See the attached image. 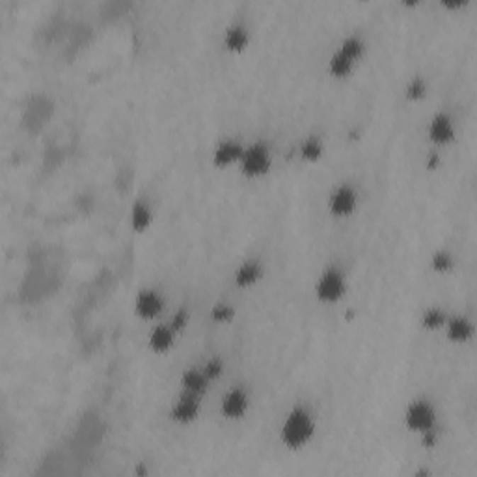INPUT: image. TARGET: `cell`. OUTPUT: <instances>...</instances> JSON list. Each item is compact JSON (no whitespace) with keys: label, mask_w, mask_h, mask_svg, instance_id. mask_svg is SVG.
<instances>
[{"label":"cell","mask_w":477,"mask_h":477,"mask_svg":"<svg viewBox=\"0 0 477 477\" xmlns=\"http://www.w3.org/2000/svg\"><path fill=\"white\" fill-rule=\"evenodd\" d=\"M164 310V298L155 289H140L135 298V313L140 319H155Z\"/></svg>","instance_id":"8"},{"label":"cell","mask_w":477,"mask_h":477,"mask_svg":"<svg viewBox=\"0 0 477 477\" xmlns=\"http://www.w3.org/2000/svg\"><path fill=\"white\" fill-rule=\"evenodd\" d=\"M444 327H446V337L453 343H464L473 336V325L466 317H447Z\"/></svg>","instance_id":"12"},{"label":"cell","mask_w":477,"mask_h":477,"mask_svg":"<svg viewBox=\"0 0 477 477\" xmlns=\"http://www.w3.org/2000/svg\"><path fill=\"white\" fill-rule=\"evenodd\" d=\"M151 209L144 200H136L131 206V226L135 231H146L151 224Z\"/></svg>","instance_id":"17"},{"label":"cell","mask_w":477,"mask_h":477,"mask_svg":"<svg viewBox=\"0 0 477 477\" xmlns=\"http://www.w3.org/2000/svg\"><path fill=\"white\" fill-rule=\"evenodd\" d=\"M239 166H241L242 176L250 177V179L263 177L271 170V150L263 140L254 142L245 147Z\"/></svg>","instance_id":"3"},{"label":"cell","mask_w":477,"mask_h":477,"mask_svg":"<svg viewBox=\"0 0 477 477\" xmlns=\"http://www.w3.org/2000/svg\"><path fill=\"white\" fill-rule=\"evenodd\" d=\"M186 325H189V310H186V308H179V310L174 313V317H172L170 327L176 332H181L185 330Z\"/></svg>","instance_id":"24"},{"label":"cell","mask_w":477,"mask_h":477,"mask_svg":"<svg viewBox=\"0 0 477 477\" xmlns=\"http://www.w3.org/2000/svg\"><path fill=\"white\" fill-rule=\"evenodd\" d=\"M298 151H301V157L304 159V161L317 162L322 157V151H325V147H322V144H321V140H319V138H315V136H310V138H306V140L302 142L301 147H298Z\"/></svg>","instance_id":"18"},{"label":"cell","mask_w":477,"mask_h":477,"mask_svg":"<svg viewBox=\"0 0 477 477\" xmlns=\"http://www.w3.org/2000/svg\"><path fill=\"white\" fill-rule=\"evenodd\" d=\"M366 50V43L362 38L358 35H349L342 41V45L337 47V50L332 55L330 62H328V73L336 79H343L354 69L357 60H360Z\"/></svg>","instance_id":"2"},{"label":"cell","mask_w":477,"mask_h":477,"mask_svg":"<svg viewBox=\"0 0 477 477\" xmlns=\"http://www.w3.org/2000/svg\"><path fill=\"white\" fill-rule=\"evenodd\" d=\"M263 276V265L257 259H248L241 263L235 271V284L237 287H250L254 286L259 278Z\"/></svg>","instance_id":"15"},{"label":"cell","mask_w":477,"mask_h":477,"mask_svg":"<svg viewBox=\"0 0 477 477\" xmlns=\"http://www.w3.org/2000/svg\"><path fill=\"white\" fill-rule=\"evenodd\" d=\"M427 94V84L423 81L422 77H414L410 81V84L407 86V97L410 101H422Z\"/></svg>","instance_id":"20"},{"label":"cell","mask_w":477,"mask_h":477,"mask_svg":"<svg viewBox=\"0 0 477 477\" xmlns=\"http://www.w3.org/2000/svg\"><path fill=\"white\" fill-rule=\"evenodd\" d=\"M432 269L437 272H447L453 269V256L449 252H437L434 256H432L431 262Z\"/></svg>","instance_id":"21"},{"label":"cell","mask_w":477,"mask_h":477,"mask_svg":"<svg viewBox=\"0 0 477 477\" xmlns=\"http://www.w3.org/2000/svg\"><path fill=\"white\" fill-rule=\"evenodd\" d=\"M177 332L170 327V325H157L153 330L150 332L147 337V345L153 352H166L174 347V339H176Z\"/></svg>","instance_id":"13"},{"label":"cell","mask_w":477,"mask_h":477,"mask_svg":"<svg viewBox=\"0 0 477 477\" xmlns=\"http://www.w3.org/2000/svg\"><path fill=\"white\" fill-rule=\"evenodd\" d=\"M427 135L432 144H438V146L449 144L455 138V125H453L451 116L446 112H438L432 116L429 121Z\"/></svg>","instance_id":"10"},{"label":"cell","mask_w":477,"mask_h":477,"mask_svg":"<svg viewBox=\"0 0 477 477\" xmlns=\"http://www.w3.org/2000/svg\"><path fill=\"white\" fill-rule=\"evenodd\" d=\"M209 378L203 375V371H201V367H189V369H185L181 375V386L183 390H186V392H192L196 393V395H203V393L207 392V388H209Z\"/></svg>","instance_id":"14"},{"label":"cell","mask_w":477,"mask_h":477,"mask_svg":"<svg viewBox=\"0 0 477 477\" xmlns=\"http://www.w3.org/2000/svg\"><path fill=\"white\" fill-rule=\"evenodd\" d=\"M200 414V395L183 390V393L177 397L172 405L170 417L176 423H191Z\"/></svg>","instance_id":"9"},{"label":"cell","mask_w":477,"mask_h":477,"mask_svg":"<svg viewBox=\"0 0 477 477\" xmlns=\"http://www.w3.org/2000/svg\"><path fill=\"white\" fill-rule=\"evenodd\" d=\"M347 291V281L343 272L337 266H328L322 271L315 284V296L321 302L334 304V302L342 301Z\"/></svg>","instance_id":"5"},{"label":"cell","mask_w":477,"mask_h":477,"mask_svg":"<svg viewBox=\"0 0 477 477\" xmlns=\"http://www.w3.org/2000/svg\"><path fill=\"white\" fill-rule=\"evenodd\" d=\"M233 317H235V310H233L230 304H224V302L216 304V306L211 310V319L216 322H228L231 321Z\"/></svg>","instance_id":"22"},{"label":"cell","mask_w":477,"mask_h":477,"mask_svg":"<svg viewBox=\"0 0 477 477\" xmlns=\"http://www.w3.org/2000/svg\"><path fill=\"white\" fill-rule=\"evenodd\" d=\"M447 321V313L440 308H427L422 315V325L429 330H437L442 328Z\"/></svg>","instance_id":"19"},{"label":"cell","mask_w":477,"mask_h":477,"mask_svg":"<svg viewBox=\"0 0 477 477\" xmlns=\"http://www.w3.org/2000/svg\"><path fill=\"white\" fill-rule=\"evenodd\" d=\"M438 162H440V155H438L437 151H432V153H429V159H427L429 168H437Z\"/></svg>","instance_id":"25"},{"label":"cell","mask_w":477,"mask_h":477,"mask_svg":"<svg viewBox=\"0 0 477 477\" xmlns=\"http://www.w3.org/2000/svg\"><path fill=\"white\" fill-rule=\"evenodd\" d=\"M405 425L412 432H423L434 431L437 425V410L432 407L427 399H416L405 410Z\"/></svg>","instance_id":"4"},{"label":"cell","mask_w":477,"mask_h":477,"mask_svg":"<svg viewBox=\"0 0 477 477\" xmlns=\"http://www.w3.org/2000/svg\"><path fill=\"white\" fill-rule=\"evenodd\" d=\"M358 206V194L354 191V186L349 183H342L337 185L334 191L330 192L328 198V211L334 216H349L357 211Z\"/></svg>","instance_id":"6"},{"label":"cell","mask_w":477,"mask_h":477,"mask_svg":"<svg viewBox=\"0 0 477 477\" xmlns=\"http://www.w3.org/2000/svg\"><path fill=\"white\" fill-rule=\"evenodd\" d=\"M250 41V34H248V28L241 23H235L226 28V34H224V47L228 50H233V52H239L245 47L248 45Z\"/></svg>","instance_id":"16"},{"label":"cell","mask_w":477,"mask_h":477,"mask_svg":"<svg viewBox=\"0 0 477 477\" xmlns=\"http://www.w3.org/2000/svg\"><path fill=\"white\" fill-rule=\"evenodd\" d=\"M313 434H315V420H313L312 412L302 405L293 407L280 427L281 444L287 449L296 451L310 444Z\"/></svg>","instance_id":"1"},{"label":"cell","mask_w":477,"mask_h":477,"mask_svg":"<svg viewBox=\"0 0 477 477\" xmlns=\"http://www.w3.org/2000/svg\"><path fill=\"white\" fill-rule=\"evenodd\" d=\"M242 151H245V146H242L241 142L233 140V138H226V140L216 144L215 151H213V164L218 166V168L235 164V162L241 161Z\"/></svg>","instance_id":"11"},{"label":"cell","mask_w":477,"mask_h":477,"mask_svg":"<svg viewBox=\"0 0 477 477\" xmlns=\"http://www.w3.org/2000/svg\"><path fill=\"white\" fill-rule=\"evenodd\" d=\"M250 408V397L242 386H235L224 393L220 401V414L226 420H241Z\"/></svg>","instance_id":"7"},{"label":"cell","mask_w":477,"mask_h":477,"mask_svg":"<svg viewBox=\"0 0 477 477\" xmlns=\"http://www.w3.org/2000/svg\"><path fill=\"white\" fill-rule=\"evenodd\" d=\"M222 369H224V364H222V360L218 357L211 358L206 366L201 367V371H203V375H206L209 381H215V378L220 377Z\"/></svg>","instance_id":"23"}]
</instances>
